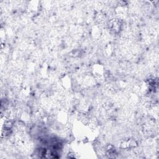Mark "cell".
Listing matches in <instances>:
<instances>
[{
    "label": "cell",
    "mask_w": 159,
    "mask_h": 159,
    "mask_svg": "<svg viewBox=\"0 0 159 159\" xmlns=\"http://www.w3.org/2000/svg\"><path fill=\"white\" fill-rule=\"evenodd\" d=\"M104 73V67L101 64H95L92 68V73L96 78H101Z\"/></svg>",
    "instance_id": "cell-1"
},
{
    "label": "cell",
    "mask_w": 159,
    "mask_h": 159,
    "mask_svg": "<svg viewBox=\"0 0 159 159\" xmlns=\"http://www.w3.org/2000/svg\"><path fill=\"white\" fill-rule=\"evenodd\" d=\"M62 86L65 88H69L72 86V81L69 77L65 76L63 78H62Z\"/></svg>",
    "instance_id": "cell-2"
}]
</instances>
